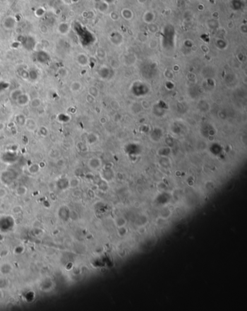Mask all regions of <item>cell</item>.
Instances as JSON below:
<instances>
[{
    "label": "cell",
    "mask_w": 247,
    "mask_h": 311,
    "mask_svg": "<svg viewBox=\"0 0 247 311\" xmlns=\"http://www.w3.org/2000/svg\"><path fill=\"white\" fill-rule=\"evenodd\" d=\"M4 124L3 123H1V122H0V131L4 130Z\"/></svg>",
    "instance_id": "8"
},
{
    "label": "cell",
    "mask_w": 247,
    "mask_h": 311,
    "mask_svg": "<svg viewBox=\"0 0 247 311\" xmlns=\"http://www.w3.org/2000/svg\"><path fill=\"white\" fill-rule=\"evenodd\" d=\"M37 59L40 62L46 63V62H48V60L49 59V57L48 54H47V53L44 52H39V54H38Z\"/></svg>",
    "instance_id": "3"
},
{
    "label": "cell",
    "mask_w": 247,
    "mask_h": 311,
    "mask_svg": "<svg viewBox=\"0 0 247 311\" xmlns=\"http://www.w3.org/2000/svg\"><path fill=\"white\" fill-rule=\"evenodd\" d=\"M43 129H44V127H43ZM45 131H47V129H45ZM43 133H44V131H42H42H40V134H42H42H43ZM46 134H48V132H46Z\"/></svg>",
    "instance_id": "9"
},
{
    "label": "cell",
    "mask_w": 247,
    "mask_h": 311,
    "mask_svg": "<svg viewBox=\"0 0 247 311\" xmlns=\"http://www.w3.org/2000/svg\"><path fill=\"white\" fill-rule=\"evenodd\" d=\"M25 117L22 115H17L16 118H15V120H16L17 123L20 126H24L25 123Z\"/></svg>",
    "instance_id": "5"
},
{
    "label": "cell",
    "mask_w": 247,
    "mask_h": 311,
    "mask_svg": "<svg viewBox=\"0 0 247 311\" xmlns=\"http://www.w3.org/2000/svg\"><path fill=\"white\" fill-rule=\"evenodd\" d=\"M20 94H22L20 90H15V91H13V92L11 93V98L16 101V100L18 99V97H19Z\"/></svg>",
    "instance_id": "6"
},
{
    "label": "cell",
    "mask_w": 247,
    "mask_h": 311,
    "mask_svg": "<svg viewBox=\"0 0 247 311\" xmlns=\"http://www.w3.org/2000/svg\"><path fill=\"white\" fill-rule=\"evenodd\" d=\"M16 101L18 102V103L20 105H25L27 104L30 102V99L28 95L25 94H20L19 97H18V99L16 100Z\"/></svg>",
    "instance_id": "2"
},
{
    "label": "cell",
    "mask_w": 247,
    "mask_h": 311,
    "mask_svg": "<svg viewBox=\"0 0 247 311\" xmlns=\"http://www.w3.org/2000/svg\"><path fill=\"white\" fill-rule=\"evenodd\" d=\"M71 89L72 91H78L80 89V84L78 82H73L71 86Z\"/></svg>",
    "instance_id": "7"
},
{
    "label": "cell",
    "mask_w": 247,
    "mask_h": 311,
    "mask_svg": "<svg viewBox=\"0 0 247 311\" xmlns=\"http://www.w3.org/2000/svg\"><path fill=\"white\" fill-rule=\"evenodd\" d=\"M24 126H25L26 129L29 131H34L36 129V127H37V123L35 121L34 119L28 118L25 120V123Z\"/></svg>",
    "instance_id": "1"
},
{
    "label": "cell",
    "mask_w": 247,
    "mask_h": 311,
    "mask_svg": "<svg viewBox=\"0 0 247 311\" xmlns=\"http://www.w3.org/2000/svg\"><path fill=\"white\" fill-rule=\"evenodd\" d=\"M29 104L33 108H37L39 107L41 105H42V100L37 97V98H34L32 100H30Z\"/></svg>",
    "instance_id": "4"
}]
</instances>
